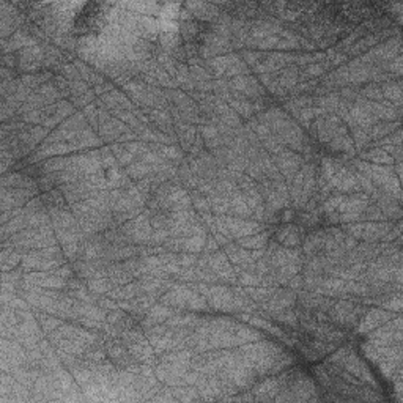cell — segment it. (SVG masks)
Here are the masks:
<instances>
[{
	"instance_id": "obj_1",
	"label": "cell",
	"mask_w": 403,
	"mask_h": 403,
	"mask_svg": "<svg viewBox=\"0 0 403 403\" xmlns=\"http://www.w3.org/2000/svg\"><path fill=\"white\" fill-rule=\"evenodd\" d=\"M103 7L101 5H90L87 7L86 12H82L76 18V29L81 32V34H90L95 29H98L101 23H103Z\"/></svg>"
}]
</instances>
